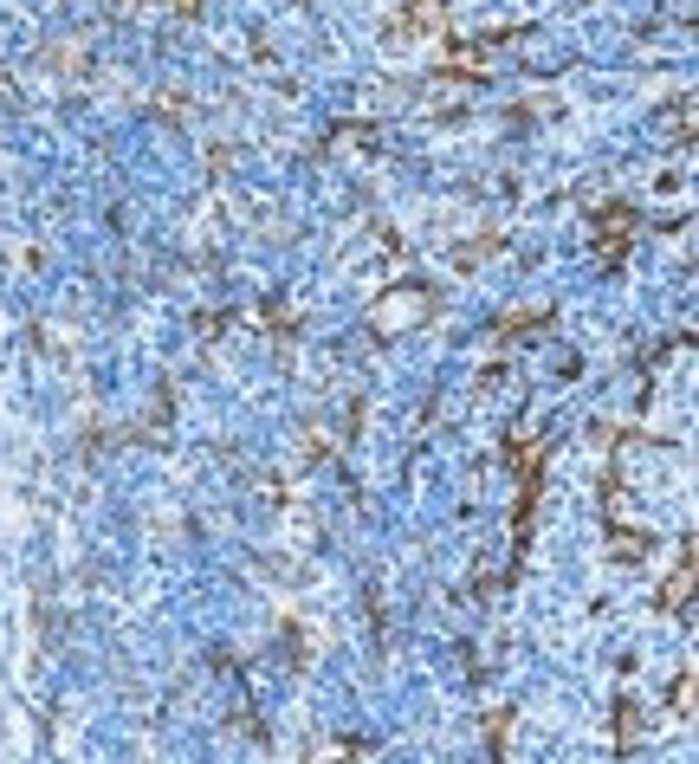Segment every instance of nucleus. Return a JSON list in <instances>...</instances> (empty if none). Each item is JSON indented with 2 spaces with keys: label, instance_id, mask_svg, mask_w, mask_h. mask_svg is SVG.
I'll return each mask as SVG.
<instances>
[{
  "label": "nucleus",
  "instance_id": "1",
  "mask_svg": "<svg viewBox=\"0 0 699 764\" xmlns=\"http://www.w3.org/2000/svg\"><path fill=\"white\" fill-rule=\"evenodd\" d=\"M421 318H434V292H421V285H395V292H382L376 331H415Z\"/></svg>",
  "mask_w": 699,
  "mask_h": 764
},
{
  "label": "nucleus",
  "instance_id": "2",
  "mask_svg": "<svg viewBox=\"0 0 699 764\" xmlns=\"http://www.w3.org/2000/svg\"><path fill=\"white\" fill-rule=\"evenodd\" d=\"M447 26V0H408L402 20L389 26V39H421V33H441Z\"/></svg>",
  "mask_w": 699,
  "mask_h": 764
},
{
  "label": "nucleus",
  "instance_id": "3",
  "mask_svg": "<svg viewBox=\"0 0 699 764\" xmlns=\"http://www.w3.org/2000/svg\"><path fill=\"white\" fill-rule=\"evenodd\" d=\"M628 234H635V208H628V201H615V208H596V240H602V253H609V259H622Z\"/></svg>",
  "mask_w": 699,
  "mask_h": 764
},
{
  "label": "nucleus",
  "instance_id": "4",
  "mask_svg": "<svg viewBox=\"0 0 699 764\" xmlns=\"http://www.w3.org/2000/svg\"><path fill=\"white\" fill-rule=\"evenodd\" d=\"M661 603H667V609H680V616H687V603H693V544H680V564H674V577H667Z\"/></svg>",
  "mask_w": 699,
  "mask_h": 764
},
{
  "label": "nucleus",
  "instance_id": "5",
  "mask_svg": "<svg viewBox=\"0 0 699 764\" xmlns=\"http://www.w3.org/2000/svg\"><path fill=\"white\" fill-rule=\"evenodd\" d=\"M551 324V305H538V311H512V318H499V337L512 344V337H531V331H544Z\"/></svg>",
  "mask_w": 699,
  "mask_h": 764
},
{
  "label": "nucleus",
  "instance_id": "6",
  "mask_svg": "<svg viewBox=\"0 0 699 764\" xmlns=\"http://www.w3.org/2000/svg\"><path fill=\"white\" fill-rule=\"evenodd\" d=\"M499 247H505L499 234H479V240H466V247H454V266H460V272H473V266H486V259L499 253Z\"/></svg>",
  "mask_w": 699,
  "mask_h": 764
},
{
  "label": "nucleus",
  "instance_id": "7",
  "mask_svg": "<svg viewBox=\"0 0 699 764\" xmlns=\"http://www.w3.org/2000/svg\"><path fill=\"white\" fill-rule=\"evenodd\" d=\"M609 538H615V557H628V564H635V557H648V531H635V525H615Z\"/></svg>",
  "mask_w": 699,
  "mask_h": 764
},
{
  "label": "nucleus",
  "instance_id": "8",
  "mask_svg": "<svg viewBox=\"0 0 699 764\" xmlns=\"http://www.w3.org/2000/svg\"><path fill=\"white\" fill-rule=\"evenodd\" d=\"M635 732H641L635 700H615V745H635Z\"/></svg>",
  "mask_w": 699,
  "mask_h": 764
},
{
  "label": "nucleus",
  "instance_id": "9",
  "mask_svg": "<svg viewBox=\"0 0 699 764\" xmlns=\"http://www.w3.org/2000/svg\"><path fill=\"white\" fill-rule=\"evenodd\" d=\"M667 124H674V136H693V98H674V111H667Z\"/></svg>",
  "mask_w": 699,
  "mask_h": 764
},
{
  "label": "nucleus",
  "instance_id": "10",
  "mask_svg": "<svg viewBox=\"0 0 699 764\" xmlns=\"http://www.w3.org/2000/svg\"><path fill=\"white\" fill-rule=\"evenodd\" d=\"M674 713H693V674L674 680Z\"/></svg>",
  "mask_w": 699,
  "mask_h": 764
},
{
  "label": "nucleus",
  "instance_id": "11",
  "mask_svg": "<svg viewBox=\"0 0 699 764\" xmlns=\"http://www.w3.org/2000/svg\"><path fill=\"white\" fill-rule=\"evenodd\" d=\"M162 7H175L182 20H201V0H162Z\"/></svg>",
  "mask_w": 699,
  "mask_h": 764
}]
</instances>
